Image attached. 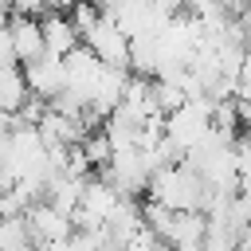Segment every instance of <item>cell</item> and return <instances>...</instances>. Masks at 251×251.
I'll list each match as a JSON object with an SVG mask.
<instances>
[{
	"label": "cell",
	"instance_id": "4fadbf2b",
	"mask_svg": "<svg viewBox=\"0 0 251 251\" xmlns=\"http://www.w3.org/2000/svg\"><path fill=\"white\" fill-rule=\"evenodd\" d=\"M235 251H251V224L239 231V243H235Z\"/></svg>",
	"mask_w": 251,
	"mask_h": 251
},
{
	"label": "cell",
	"instance_id": "8992f818",
	"mask_svg": "<svg viewBox=\"0 0 251 251\" xmlns=\"http://www.w3.org/2000/svg\"><path fill=\"white\" fill-rule=\"evenodd\" d=\"M8 31H12V47H16V63H20V67L43 55L39 16H20V12H8Z\"/></svg>",
	"mask_w": 251,
	"mask_h": 251
},
{
	"label": "cell",
	"instance_id": "ba28073f",
	"mask_svg": "<svg viewBox=\"0 0 251 251\" xmlns=\"http://www.w3.org/2000/svg\"><path fill=\"white\" fill-rule=\"evenodd\" d=\"M31 98L27 78L20 67H0V114H20L24 102Z\"/></svg>",
	"mask_w": 251,
	"mask_h": 251
},
{
	"label": "cell",
	"instance_id": "7c38bea8",
	"mask_svg": "<svg viewBox=\"0 0 251 251\" xmlns=\"http://www.w3.org/2000/svg\"><path fill=\"white\" fill-rule=\"evenodd\" d=\"M31 251H75V239L67 235V239H51V243H35Z\"/></svg>",
	"mask_w": 251,
	"mask_h": 251
},
{
	"label": "cell",
	"instance_id": "6da1fadb",
	"mask_svg": "<svg viewBox=\"0 0 251 251\" xmlns=\"http://www.w3.org/2000/svg\"><path fill=\"white\" fill-rule=\"evenodd\" d=\"M145 200H153V204H161V208H169V212H204V204H208V184H204L184 161H176V165H165V169H157V173L149 176Z\"/></svg>",
	"mask_w": 251,
	"mask_h": 251
},
{
	"label": "cell",
	"instance_id": "30bf717a",
	"mask_svg": "<svg viewBox=\"0 0 251 251\" xmlns=\"http://www.w3.org/2000/svg\"><path fill=\"white\" fill-rule=\"evenodd\" d=\"M0 67H20L16 47H12V31H8V12H0Z\"/></svg>",
	"mask_w": 251,
	"mask_h": 251
},
{
	"label": "cell",
	"instance_id": "8fae6325",
	"mask_svg": "<svg viewBox=\"0 0 251 251\" xmlns=\"http://www.w3.org/2000/svg\"><path fill=\"white\" fill-rule=\"evenodd\" d=\"M8 12H20V16H47L51 12V0H0Z\"/></svg>",
	"mask_w": 251,
	"mask_h": 251
},
{
	"label": "cell",
	"instance_id": "3957f363",
	"mask_svg": "<svg viewBox=\"0 0 251 251\" xmlns=\"http://www.w3.org/2000/svg\"><path fill=\"white\" fill-rule=\"evenodd\" d=\"M82 47L86 51H94V59L98 63H106V67H126L129 71V35L118 27V20L114 16H98V24L90 27V35L82 39Z\"/></svg>",
	"mask_w": 251,
	"mask_h": 251
},
{
	"label": "cell",
	"instance_id": "9c48e42d",
	"mask_svg": "<svg viewBox=\"0 0 251 251\" xmlns=\"http://www.w3.org/2000/svg\"><path fill=\"white\" fill-rule=\"evenodd\" d=\"M31 247H35V239L27 231L24 212L20 216H4L0 220V251H31Z\"/></svg>",
	"mask_w": 251,
	"mask_h": 251
},
{
	"label": "cell",
	"instance_id": "5b68a950",
	"mask_svg": "<svg viewBox=\"0 0 251 251\" xmlns=\"http://www.w3.org/2000/svg\"><path fill=\"white\" fill-rule=\"evenodd\" d=\"M24 220H27V231H31V239H35V243H51V239H67V235H75L71 216H63V212H59V208H51L47 200L27 204Z\"/></svg>",
	"mask_w": 251,
	"mask_h": 251
},
{
	"label": "cell",
	"instance_id": "277c9868",
	"mask_svg": "<svg viewBox=\"0 0 251 251\" xmlns=\"http://www.w3.org/2000/svg\"><path fill=\"white\" fill-rule=\"evenodd\" d=\"M24 71V78H27V90H31V98H39V102H55L59 94H63V82H67V71H63V59L59 55H39V59H31V63H24L20 67Z\"/></svg>",
	"mask_w": 251,
	"mask_h": 251
},
{
	"label": "cell",
	"instance_id": "7a4b0ae2",
	"mask_svg": "<svg viewBox=\"0 0 251 251\" xmlns=\"http://www.w3.org/2000/svg\"><path fill=\"white\" fill-rule=\"evenodd\" d=\"M212 133V98H188L180 110L165 114V141L184 157Z\"/></svg>",
	"mask_w": 251,
	"mask_h": 251
},
{
	"label": "cell",
	"instance_id": "52a82bcc",
	"mask_svg": "<svg viewBox=\"0 0 251 251\" xmlns=\"http://www.w3.org/2000/svg\"><path fill=\"white\" fill-rule=\"evenodd\" d=\"M39 31H43V51L47 55H71L75 47H78V31H75V24H71V16L67 12H47V16H39Z\"/></svg>",
	"mask_w": 251,
	"mask_h": 251
}]
</instances>
